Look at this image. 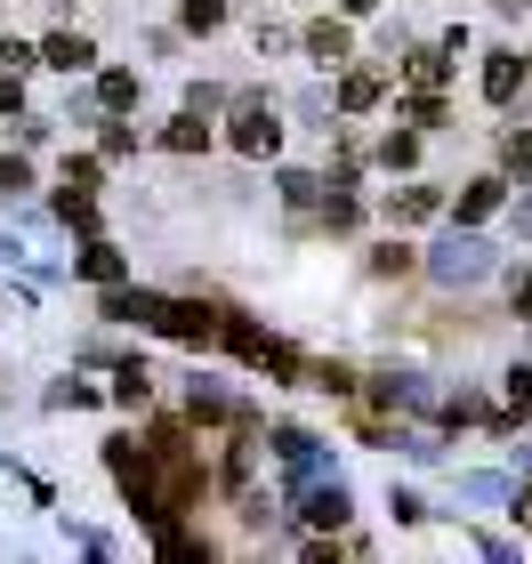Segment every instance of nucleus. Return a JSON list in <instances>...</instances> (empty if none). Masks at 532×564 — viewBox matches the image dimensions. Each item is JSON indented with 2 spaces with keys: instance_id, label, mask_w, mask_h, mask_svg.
<instances>
[{
  "instance_id": "a878e982",
  "label": "nucleus",
  "mask_w": 532,
  "mask_h": 564,
  "mask_svg": "<svg viewBox=\"0 0 532 564\" xmlns=\"http://www.w3.org/2000/svg\"><path fill=\"white\" fill-rule=\"evenodd\" d=\"M517 235H532V194L517 202Z\"/></svg>"
},
{
  "instance_id": "cd10ccee",
  "label": "nucleus",
  "mask_w": 532,
  "mask_h": 564,
  "mask_svg": "<svg viewBox=\"0 0 532 564\" xmlns=\"http://www.w3.org/2000/svg\"><path fill=\"white\" fill-rule=\"evenodd\" d=\"M347 9H355V17H371V9H379V0H347Z\"/></svg>"
},
{
  "instance_id": "f3484780",
  "label": "nucleus",
  "mask_w": 532,
  "mask_h": 564,
  "mask_svg": "<svg viewBox=\"0 0 532 564\" xmlns=\"http://www.w3.org/2000/svg\"><path fill=\"white\" fill-rule=\"evenodd\" d=\"M24 186H33V170H24L17 153H0V194H24Z\"/></svg>"
},
{
  "instance_id": "7ed1b4c3",
  "label": "nucleus",
  "mask_w": 532,
  "mask_h": 564,
  "mask_svg": "<svg viewBox=\"0 0 532 564\" xmlns=\"http://www.w3.org/2000/svg\"><path fill=\"white\" fill-rule=\"evenodd\" d=\"M274 138H283V121H274L267 106H242V113H235V145H242V153H274Z\"/></svg>"
},
{
  "instance_id": "423d86ee",
  "label": "nucleus",
  "mask_w": 532,
  "mask_h": 564,
  "mask_svg": "<svg viewBox=\"0 0 532 564\" xmlns=\"http://www.w3.org/2000/svg\"><path fill=\"white\" fill-rule=\"evenodd\" d=\"M517 89H524V65H517V57H492V65H485V97H492V106H509Z\"/></svg>"
},
{
  "instance_id": "a211bd4d",
  "label": "nucleus",
  "mask_w": 532,
  "mask_h": 564,
  "mask_svg": "<svg viewBox=\"0 0 532 564\" xmlns=\"http://www.w3.org/2000/svg\"><path fill=\"white\" fill-rule=\"evenodd\" d=\"M412 82H420V89L444 82V57H436V48H420V57H412Z\"/></svg>"
},
{
  "instance_id": "393cba45",
  "label": "nucleus",
  "mask_w": 532,
  "mask_h": 564,
  "mask_svg": "<svg viewBox=\"0 0 532 564\" xmlns=\"http://www.w3.org/2000/svg\"><path fill=\"white\" fill-rule=\"evenodd\" d=\"M517 315H532V274H517Z\"/></svg>"
},
{
  "instance_id": "6e6552de",
  "label": "nucleus",
  "mask_w": 532,
  "mask_h": 564,
  "mask_svg": "<svg viewBox=\"0 0 532 564\" xmlns=\"http://www.w3.org/2000/svg\"><path fill=\"white\" fill-rule=\"evenodd\" d=\"M82 274H89V282H121V250H113V242H89V250H82Z\"/></svg>"
},
{
  "instance_id": "20e7f679",
  "label": "nucleus",
  "mask_w": 532,
  "mask_h": 564,
  "mask_svg": "<svg viewBox=\"0 0 532 564\" xmlns=\"http://www.w3.org/2000/svg\"><path fill=\"white\" fill-rule=\"evenodd\" d=\"M274 452H283V468H291V476H315V468H323L315 435H298V427H274Z\"/></svg>"
},
{
  "instance_id": "f8f14e48",
  "label": "nucleus",
  "mask_w": 532,
  "mask_h": 564,
  "mask_svg": "<svg viewBox=\"0 0 532 564\" xmlns=\"http://www.w3.org/2000/svg\"><path fill=\"white\" fill-rule=\"evenodd\" d=\"M97 97H106L113 113H121V106H138V73H106V82H97Z\"/></svg>"
},
{
  "instance_id": "f257e3e1",
  "label": "nucleus",
  "mask_w": 532,
  "mask_h": 564,
  "mask_svg": "<svg viewBox=\"0 0 532 564\" xmlns=\"http://www.w3.org/2000/svg\"><path fill=\"white\" fill-rule=\"evenodd\" d=\"M427 274H436V282H485L492 274V250L476 242V235H452V242L427 250Z\"/></svg>"
},
{
  "instance_id": "4be33fe9",
  "label": "nucleus",
  "mask_w": 532,
  "mask_h": 564,
  "mask_svg": "<svg viewBox=\"0 0 532 564\" xmlns=\"http://www.w3.org/2000/svg\"><path fill=\"white\" fill-rule=\"evenodd\" d=\"M509 403H517V412H532V371H524V364L509 371Z\"/></svg>"
},
{
  "instance_id": "4468645a",
  "label": "nucleus",
  "mask_w": 532,
  "mask_h": 564,
  "mask_svg": "<svg viewBox=\"0 0 532 564\" xmlns=\"http://www.w3.org/2000/svg\"><path fill=\"white\" fill-rule=\"evenodd\" d=\"M162 145H170V153H202V121H170Z\"/></svg>"
},
{
  "instance_id": "f03ea898",
  "label": "nucleus",
  "mask_w": 532,
  "mask_h": 564,
  "mask_svg": "<svg viewBox=\"0 0 532 564\" xmlns=\"http://www.w3.org/2000/svg\"><path fill=\"white\" fill-rule=\"evenodd\" d=\"M154 330H170V339H210V330H218V315H210V306H186V299H162Z\"/></svg>"
},
{
  "instance_id": "bb28decb",
  "label": "nucleus",
  "mask_w": 532,
  "mask_h": 564,
  "mask_svg": "<svg viewBox=\"0 0 532 564\" xmlns=\"http://www.w3.org/2000/svg\"><path fill=\"white\" fill-rule=\"evenodd\" d=\"M492 9H500V17H524V9H532V0H492Z\"/></svg>"
},
{
  "instance_id": "dca6fc26",
  "label": "nucleus",
  "mask_w": 532,
  "mask_h": 564,
  "mask_svg": "<svg viewBox=\"0 0 532 564\" xmlns=\"http://www.w3.org/2000/svg\"><path fill=\"white\" fill-rule=\"evenodd\" d=\"M186 24H194V33H210V24H226V0H186Z\"/></svg>"
},
{
  "instance_id": "6ab92c4d",
  "label": "nucleus",
  "mask_w": 532,
  "mask_h": 564,
  "mask_svg": "<svg viewBox=\"0 0 532 564\" xmlns=\"http://www.w3.org/2000/svg\"><path fill=\"white\" fill-rule=\"evenodd\" d=\"M460 492H468V500H485V508H492V500H509V484H500V476H468V484H460Z\"/></svg>"
},
{
  "instance_id": "9d476101",
  "label": "nucleus",
  "mask_w": 532,
  "mask_h": 564,
  "mask_svg": "<svg viewBox=\"0 0 532 564\" xmlns=\"http://www.w3.org/2000/svg\"><path fill=\"white\" fill-rule=\"evenodd\" d=\"M307 517H315V524H339V517H347V492H339V484H323V492H307Z\"/></svg>"
},
{
  "instance_id": "ddd939ff",
  "label": "nucleus",
  "mask_w": 532,
  "mask_h": 564,
  "mask_svg": "<svg viewBox=\"0 0 532 564\" xmlns=\"http://www.w3.org/2000/svg\"><path fill=\"white\" fill-rule=\"evenodd\" d=\"M427 210H436V186H403V194H395V218H403V226L427 218Z\"/></svg>"
},
{
  "instance_id": "aec40b11",
  "label": "nucleus",
  "mask_w": 532,
  "mask_h": 564,
  "mask_svg": "<svg viewBox=\"0 0 532 564\" xmlns=\"http://www.w3.org/2000/svg\"><path fill=\"white\" fill-rule=\"evenodd\" d=\"M121 403H145V364H121V388H113Z\"/></svg>"
},
{
  "instance_id": "5701e85b",
  "label": "nucleus",
  "mask_w": 532,
  "mask_h": 564,
  "mask_svg": "<svg viewBox=\"0 0 532 564\" xmlns=\"http://www.w3.org/2000/svg\"><path fill=\"white\" fill-rule=\"evenodd\" d=\"M509 170H524V177H532V138H524V130L509 138Z\"/></svg>"
},
{
  "instance_id": "412c9836",
  "label": "nucleus",
  "mask_w": 532,
  "mask_h": 564,
  "mask_svg": "<svg viewBox=\"0 0 532 564\" xmlns=\"http://www.w3.org/2000/svg\"><path fill=\"white\" fill-rule=\"evenodd\" d=\"M412 153H420V138H388V145H379V162H388V170H403Z\"/></svg>"
},
{
  "instance_id": "b1692460",
  "label": "nucleus",
  "mask_w": 532,
  "mask_h": 564,
  "mask_svg": "<svg viewBox=\"0 0 532 564\" xmlns=\"http://www.w3.org/2000/svg\"><path fill=\"white\" fill-rule=\"evenodd\" d=\"M24 106V89H17V73H0V113H17Z\"/></svg>"
},
{
  "instance_id": "0eeeda50",
  "label": "nucleus",
  "mask_w": 532,
  "mask_h": 564,
  "mask_svg": "<svg viewBox=\"0 0 532 564\" xmlns=\"http://www.w3.org/2000/svg\"><path fill=\"white\" fill-rule=\"evenodd\" d=\"M339 106H347V113H371V106H379V73H347V82H339Z\"/></svg>"
},
{
  "instance_id": "9b49d317",
  "label": "nucleus",
  "mask_w": 532,
  "mask_h": 564,
  "mask_svg": "<svg viewBox=\"0 0 532 564\" xmlns=\"http://www.w3.org/2000/svg\"><path fill=\"white\" fill-rule=\"evenodd\" d=\"M492 210H500V186H468V194H460V226L492 218Z\"/></svg>"
},
{
  "instance_id": "39448f33",
  "label": "nucleus",
  "mask_w": 532,
  "mask_h": 564,
  "mask_svg": "<svg viewBox=\"0 0 532 564\" xmlns=\"http://www.w3.org/2000/svg\"><path fill=\"white\" fill-rule=\"evenodd\" d=\"M41 57H48V65H57V73H89V57H97V48H89L82 33H57V41H48V48H41Z\"/></svg>"
},
{
  "instance_id": "2eb2a0df",
  "label": "nucleus",
  "mask_w": 532,
  "mask_h": 564,
  "mask_svg": "<svg viewBox=\"0 0 532 564\" xmlns=\"http://www.w3.org/2000/svg\"><path fill=\"white\" fill-rule=\"evenodd\" d=\"M315 186H323V177H307V170H291V177H283V202H291V210H307V202H315Z\"/></svg>"
},
{
  "instance_id": "1a4fd4ad",
  "label": "nucleus",
  "mask_w": 532,
  "mask_h": 564,
  "mask_svg": "<svg viewBox=\"0 0 532 564\" xmlns=\"http://www.w3.org/2000/svg\"><path fill=\"white\" fill-rule=\"evenodd\" d=\"M307 48H315L323 65H339L347 57V24H307Z\"/></svg>"
}]
</instances>
